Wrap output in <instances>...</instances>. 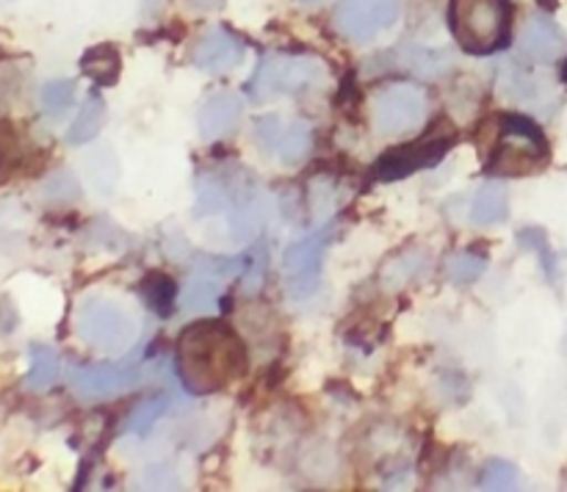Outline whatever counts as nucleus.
I'll return each instance as SVG.
<instances>
[{"mask_svg":"<svg viewBox=\"0 0 567 492\" xmlns=\"http://www.w3.org/2000/svg\"><path fill=\"white\" fill-rule=\"evenodd\" d=\"M247 368L244 343L219 321L192 324L177 341V370L192 392L208 396L221 390Z\"/></svg>","mask_w":567,"mask_h":492,"instance_id":"obj_1","label":"nucleus"},{"mask_svg":"<svg viewBox=\"0 0 567 492\" xmlns=\"http://www.w3.org/2000/svg\"><path fill=\"white\" fill-rule=\"evenodd\" d=\"M75 329L89 346L111 354L131 348V343L138 335L136 318L131 315V310L105 296L83 299L75 313Z\"/></svg>","mask_w":567,"mask_h":492,"instance_id":"obj_2","label":"nucleus"},{"mask_svg":"<svg viewBox=\"0 0 567 492\" xmlns=\"http://www.w3.org/2000/svg\"><path fill=\"white\" fill-rule=\"evenodd\" d=\"M507 0H452V28L463 50L493 53L507 39Z\"/></svg>","mask_w":567,"mask_h":492,"instance_id":"obj_3","label":"nucleus"},{"mask_svg":"<svg viewBox=\"0 0 567 492\" xmlns=\"http://www.w3.org/2000/svg\"><path fill=\"white\" fill-rule=\"evenodd\" d=\"M327 70L313 55H266L255 72L249 92L266 100L277 94H302L324 83Z\"/></svg>","mask_w":567,"mask_h":492,"instance_id":"obj_4","label":"nucleus"},{"mask_svg":"<svg viewBox=\"0 0 567 492\" xmlns=\"http://www.w3.org/2000/svg\"><path fill=\"white\" fill-rule=\"evenodd\" d=\"M548 160V144L535 122L526 116H507L504 119L502 142L491 160V171L498 175H532Z\"/></svg>","mask_w":567,"mask_h":492,"instance_id":"obj_5","label":"nucleus"},{"mask_svg":"<svg viewBox=\"0 0 567 492\" xmlns=\"http://www.w3.org/2000/svg\"><path fill=\"white\" fill-rule=\"evenodd\" d=\"M426 97L421 88L396 83V86L382 88L374 97V125L380 133H408L424 125L426 119Z\"/></svg>","mask_w":567,"mask_h":492,"instance_id":"obj_6","label":"nucleus"},{"mask_svg":"<svg viewBox=\"0 0 567 492\" xmlns=\"http://www.w3.org/2000/svg\"><path fill=\"white\" fill-rule=\"evenodd\" d=\"M399 17V0H341L336 25L352 42H369L391 28Z\"/></svg>","mask_w":567,"mask_h":492,"instance_id":"obj_7","label":"nucleus"},{"mask_svg":"<svg viewBox=\"0 0 567 492\" xmlns=\"http://www.w3.org/2000/svg\"><path fill=\"white\" fill-rule=\"evenodd\" d=\"M138 379H142V370L136 363H105L75 368L70 385L81 398H109L136 387Z\"/></svg>","mask_w":567,"mask_h":492,"instance_id":"obj_8","label":"nucleus"},{"mask_svg":"<svg viewBox=\"0 0 567 492\" xmlns=\"http://www.w3.org/2000/svg\"><path fill=\"white\" fill-rule=\"evenodd\" d=\"M452 144L454 133H435V136H426L424 142L393 149V153H388L385 158L377 164V177H380V180H399V177L413 175V171L424 169V166H435L437 160L446 155V149L452 147Z\"/></svg>","mask_w":567,"mask_h":492,"instance_id":"obj_9","label":"nucleus"},{"mask_svg":"<svg viewBox=\"0 0 567 492\" xmlns=\"http://www.w3.org/2000/svg\"><path fill=\"white\" fill-rule=\"evenodd\" d=\"M255 138L260 147L288 166L299 164L310 149V127L305 122H286L280 116H264L255 127Z\"/></svg>","mask_w":567,"mask_h":492,"instance_id":"obj_10","label":"nucleus"},{"mask_svg":"<svg viewBox=\"0 0 567 492\" xmlns=\"http://www.w3.org/2000/svg\"><path fill=\"white\" fill-rule=\"evenodd\" d=\"M327 230L313 232L310 238L291 243L286 249V274H288V291L293 296H310V293L319 287V274H321V252H324Z\"/></svg>","mask_w":567,"mask_h":492,"instance_id":"obj_11","label":"nucleus"},{"mask_svg":"<svg viewBox=\"0 0 567 492\" xmlns=\"http://www.w3.org/2000/svg\"><path fill=\"white\" fill-rule=\"evenodd\" d=\"M520 50L526 59L537 61V64H551L565 53V33L559 31L551 17L537 14L526 22L524 33H520Z\"/></svg>","mask_w":567,"mask_h":492,"instance_id":"obj_12","label":"nucleus"},{"mask_svg":"<svg viewBox=\"0 0 567 492\" xmlns=\"http://www.w3.org/2000/svg\"><path fill=\"white\" fill-rule=\"evenodd\" d=\"M244 59V44L236 36L225 31V28H214L205 33L194 48V61L197 66L208 72H227Z\"/></svg>","mask_w":567,"mask_h":492,"instance_id":"obj_13","label":"nucleus"},{"mask_svg":"<svg viewBox=\"0 0 567 492\" xmlns=\"http://www.w3.org/2000/svg\"><path fill=\"white\" fill-rule=\"evenodd\" d=\"M241 114H244L241 97H236V94L230 92L214 94V97L205 100L203 108H199L197 114L199 136L203 138L227 136V133L241 122Z\"/></svg>","mask_w":567,"mask_h":492,"instance_id":"obj_14","label":"nucleus"},{"mask_svg":"<svg viewBox=\"0 0 567 492\" xmlns=\"http://www.w3.org/2000/svg\"><path fill=\"white\" fill-rule=\"evenodd\" d=\"M507 210H509L507 188H504L502 182H487V186L480 188L474 205H471V219H474V224L480 227H493V224H502V221L507 219Z\"/></svg>","mask_w":567,"mask_h":492,"instance_id":"obj_15","label":"nucleus"},{"mask_svg":"<svg viewBox=\"0 0 567 492\" xmlns=\"http://www.w3.org/2000/svg\"><path fill=\"white\" fill-rule=\"evenodd\" d=\"M81 70L89 81L100 83V86H114L120 81L122 61L111 44H97V48L86 50L81 59Z\"/></svg>","mask_w":567,"mask_h":492,"instance_id":"obj_16","label":"nucleus"},{"mask_svg":"<svg viewBox=\"0 0 567 492\" xmlns=\"http://www.w3.org/2000/svg\"><path fill=\"white\" fill-rule=\"evenodd\" d=\"M83 169H86L89 186L97 188L100 193L114 191L116 180H120V160H116L114 149L97 147L83 158Z\"/></svg>","mask_w":567,"mask_h":492,"instance_id":"obj_17","label":"nucleus"},{"mask_svg":"<svg viewBox=\"0 0 567 492\" xmlns=\"http://www.w3.org/2000/svg\"><path fill=\"white\" fill-rule=\"evenodd\" d=\"M404 66H410L413 72H419L421 77H437L446 75L454 66L452 53H441V50H426L419 48V44H410V48L402 50Z\"/></svg>","mask_w":567,"mask_h":492,"instance_id":"obj_18","label":"nucleus"},{"mask_svg":"<svg viewBox=\"0 0 567 492\" xmlns=\"http://www.w3.org/2000/svg\"><path fill=\"white\" fill-rule=\"evenodd\" d=\"M103 122H105V103L100 97H89L86 103H83V108L78 111L66 138H70L72 144H86L89 138L97 136Z\"/></svg>","mask_w":567,"mask_h":492,"instance_id":"obj_19","label":"nucleus"},{"mask_svg":"<svg viewBox=\"0 0 567 492\" xmlns=\"http://www.w3.org/2000/svg\"><path fill=\"white\" fill-rule=\"evenodd\" d=\"M55 379H59V357H55L53 348L33 346L31 370L25 376V385L31 390H48V387H53Z\"/></svg>","mask_w":567,"mask_h":492,"instance_id":"obj_20","label":"nucleus"},{"mask_svg":"<svg viewBox=\"0 0 567 492\" xmlns=\"http://www.w3.org/2000/svg\"><path fill=\"white\" fill-rule=\"evenodd\" d=\"M44 202L50 205H70L81 197V186H78V177L70 169H61L55 175H50L42 186Z\"/></svg>","mask_w":567,"mask_h":492,"instance_id":"obj_21","label":"nucleus"},{"mask_svg":"<svg viewBox=\"0 0 567 492\" xmlns=\"http://www.w3.org/2000/svg\"><path fill=\"white\" fill-rule=\"evenodd\" d=\"M485 269H487L485 258H480V254L474 252H457L452 260H449L446 274L449 280L457 282V285H471V282H476L482 274H485Z\"/></svg>","mask_w":567,"mask_h":492,"instance_id":"obj_22","label":"nucleus"},{"mask_svg":"<svg viewBox=\"0 0 567 492\" xmlns=\"http://www.w3.org/2000/svg\"><path fill=\"white\" fill-rule=\"evenodd\" d=\"M39 100H42V111L48 116H61L75 100V86L70 81H50L44 83V88L39 92Z\"/></svg>","mask_w":567,"mask_h":492,"instance_id":"obj_23","label":"nucleus"},{"mask_svg":"<svg viewBox=\"0 0 567 492\" xmlns=\"http://www.w3.org/2000/svg\"><path fill=\"white\" fill-rule=\"evenodd\" d=\"M166 409H169V398H153V401L138 404L131 412V418H127V429H131L133 435H147V431L164 418Z\"/></svg>","mask_w":567,"mask_h":492,"instance_id":"obj_24","label":"nucleus"},{"mask_svg":"<svg viewBox=\"0 0 567 492\" xmlns=\"http://www.w3.org/2000/svg\"><path fill=\"white\" fill-rule=\"evenodd\" d=\"M518 484V468L507 459H491L482 470V486L485 490H513Z\"/></svg>","mask_w":567,"mask_h":492,"instance_id":"obj_25","label":"nucleus"},{"mask_svg":"<svg viewBox=\"0 0 567 492\" xmlns=\"http://www.w3.org/2000/svg\"><path fill=\"white\" fill-rule=\"evenodd\" d=\"M216 302V287L210 280H194L192 285L183 291V310H208Z\"/></svg>","mask_w":567,"mask_h":492,"instance_id":"obj_26","label":"nucleus"},{"mask_svg":"<svg viewBox=\"0 0 567 492\" xmlns=\"http://www.w3.org/2000/svg\"><path fill=\"white\" fill-rule=\"evenodd\" d=\"M518 241L524 243L526 249H535L537 254H543V263H546L548 274H554V252L548 249V241L546 235H543V230H520Z\"/></svg>","mask_w":567,"mask_h":492,"instance_id":"obj_27","label":"nucleus"},{"mask_svg":"<svg viewBox=\"0 0 567 492\" xmlns=\"http://www.w3.org/2000/svg\"><path fill=\"white\" fill-rule=\"evenodd\" d=\"M225 197H221V188L214 186V182H199L197 191V210L199 213H216L221 208Z\"/></svg>","mask_w":567,"mask_h":492,"instance_id":"obj_28","label":"nucleus"},{"mask_svg":"<svg viewBox=\"0 0 567 492\" xmlns=\"http://www.w3.org/2000/svg\"><path fill=\"white\" fill-rule=\"evenodd\" d=\"M221 3H225V0H188V6H192V9H199V11H214V9H219Z\"/></svg>","mask_w":567,"mask_h":492,"instance_id":"obj_29","label":"nucleus"},{"mask_svg":"<svg viewBox=\"0 0 567 492\" xmlns=\"http://www.w3.org/2000/svg\"><path fill=\"white\" fill-rule=\"evenodd\" d=\"M302 3H319V0H302Z\"/></svg>","mask_w":567,"mask_h":492,"instance_id":"obj_30","label":"nucleus"}]
</instances>
